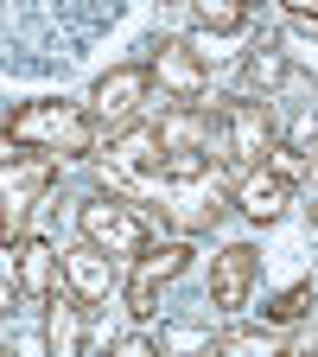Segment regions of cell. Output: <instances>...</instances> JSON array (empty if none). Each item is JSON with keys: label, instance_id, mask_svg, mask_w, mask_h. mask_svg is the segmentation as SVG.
Instances as JSON below:
<instances>
[{"label": "cell", "instance_id": "1", "mask_svg": "<svg viewBox=\"0 0 318 357\" xmlns=\"http://www.w3.org/2000/svg\"><path fill=\"white\" fill-rule=\"evenodd\" d=\"M7 147H32V153H58V160H102V121L89 102H64V96H32L7 115Z\"/></svg>", "mask_w": 318, "mask_h": 357}, {"label": "cell", "instance_id": "2", "mask_svg": "<svg viewBox=\"0 0 318 357\" xmlns=\"http://www.w3.org/2000/svg\"><path fill=\"white\" fill-rule=\"evenodd\" d=\"M77 236L96 243V249H109V255H121V261H134L141 249L159 243V223L134 198H121V192H89L77 204Z\"/></svg>", "mask_w": 318, "mask_h": 357}, {"label": "cell", "instance_id": "3", "mask_svg": "<svg viewBox=\"0 0 318 357\" xmlns=\"http://www.w3.org/2000/svg\"><path fill=\"white\" fill-rule=\"evenodd\" d=\"M191 236H172V243H153V249H141L134 255V268H127V281H121V300H127V319L134 326H153V312H159V294L191 268Z\"/></svg>", "mask_w": 318, "mask_h": 357}, {"label": "cell", "instance_id": "4", "mask_svg": "<svg viewBox=\"0 0 318 357\" xmlns=\"http://www.w3.org/2000/svg\"><path fill=\"white\" fill-rule=\"evenodd\" d=\"M58 185V153H32V147H13L0 160V236H19L26 217L38 211V198Z\"/></svg>", "mask_w": 318, "mask_h": 357}, {"label": "cell", "instance_id": "5", "mask_svg": "<svg viewBox=\"0 0 318 357\" xmlns=\"http://www.w3.org/2000/svg\"><path fill=\"white\" fill-rule=\"evenodd\" d=\"M216 128H223V153H230L242 172H248V166H267V153L280 147V121H274V109H267L261 96H236V102H223Z\"/></svg>", "mask_w": 318, "mask_h": 357}, {"label": "cell", "instance_id": "6", "mask_svg": "<svg viewBox=\"0 0 318 357\" xmlns=\"http://www.w3.org/2000/svg\"><path fill=\"white\" fill-rule=\"evenodd\" d=\"M166 192V217H172V230L178 236H198V230H216L223 217H230V185H223L216 172L204 178H185V185H159Z\"/></svg>", "mask_w": 318, "mask_h": 357}, {"label": "cell", "instance_id": "7", "mask_svg": "<svg viewBox=\"0 0 318 357\" xmlns=\"http://www.w3.org/2000/svg\"><path fill=\"white\" fill-rule=\"evenodd\" d=\"M147 64H153V83L172 102H204L210 96V64H204V52L191 38H159Z\"/></svg>", "mask_w": 318, "mask_h": 357}, {"label": "cell", "instance_id": "8", "mask_svg": "<svg viewBox=\"0 0 318 357\" xmlns=\"http://www.w3.org/2000/svg\"><path fill=\"white\" fill-rule=\"evenodd\" d=\"M147 89H153V64H147V58H141V64H115V70L96 77V89H89V109H96L102 128H127L134 115H141Z\"/></svg>", "mask_w": 318, "mask_h": 357}, {"label": "cell", "instance_id": "9", "mask_svg": "<svg viewBox=\"0 0 318 357\" xmlns=\"http://www.w3.org/2000/svg\"><path fill=\"white\" fill-rule=\"evenodd\" d=\"M58 268H64V287H70L83 306H102L109 294H121V255L83 243V236H77L70 249H58Z\"/></svg>", "mask_w": 318, "mask_h": 357}, {"label": "cell", "instance_id": "10", "mask_svg": "<svg viewBox=\"0 0 318 357\" xmlns=\"http://www.w3.org/2000/svg\"><path fill=\"white\" fill-rule=\"evenodd\" d=\"M261 281V249L255 243H223L210 255V306L216 312H242Z\"/></svg>", "mask_w": 318, "mask_h": 357}, {"label": "cell", "instance_id": "11", "mask_svg": "<svg viewBox=\"0 0 318 357\" xmlns=\"http://www.w3.org/2000/svg\"><path fill=\"white\" fill-rule=\"evenodd\" d=\"M230 204L248 217V223H280L287 211H293V178L287 172H274V166H248L236 185H230Z\"/></svg>", "mask_w": 318, "mask_h": 357}, {"label": "cell", "instance_id": "12", "mask_svg": "<svg viewBox=\"0 0 318 357\" xmlns=\"http://www.w3.org/2000/svg\"><path fill=\"white\" fill-rule=\"evenodd\" d=\"M159 166H166V147H159V128H153V121L115 128V141H109V172H127V178L159 185Z\"/></svg>", "mask_w": 318, "mask_h": 357}, {"label": "cell", "instance_id": "13", "mask_svg": "<svg viewBox=\"0 0 318 357\" xmlns=\"http://www.w3.org/2000/svg\"><path fill=\"white\" fill-rule=\"evenodd\" d=\"M13 281H19V294L26 300H51V287H64V268H58V243L51 236H13Z\"/></svg>", "mask_w": 318, "mask_h": 357}, {"label": "cell", "instance_id": "14", "mask_svg": "<svg viewBox=\"0 0 318 357\" xmlns=\"http://www.w3.org/2000/svg\"><path fill=\"white\" fill-rule=\"evenodd\" d=\"M83 300L70 287H51V300H45V351L51 357H77L89 344V326H83Z\"/></svg>", "mask_w": 318, "mask_h": 357}, {"label": "cell", "instance_id": "15", "mask_svg": "<svg viewBox=\"0 0 318 357\" xmlns=\"http://www.w3.org/2000/svg\"><path fill=\"white\" fill-rule=\"evenodd\" d=\"M159 147L166 153H198V147H210V109H198V102H172V109H159Z\"/></svg>", "mask_w": 318, "mask_h": 357}, {"label": "cell", "instance_id": "16", "mask_svg": "<svg viewBox=\"0 0 318 357\" xmlns=\"http://www.w3.org/2000/svg\"><path fill=\"white\" fill-rule=\"evenodd\" d=\"M287 344V326H230V332H216L210 338V351L216 357H267V351H280Z\"/></svg>", "mask_w": 318, "mask_h": 357}, {"label": "cell", "instance_id": "17", "mask_svg": "<svg viewBox=\"0 0 318 357\" xmlns=\"http://www.w3.org/2000/svg\"><path fill=\"white\" fill-rule=\"evenodd\" d=\"M191 7H198V32H191L198 52H204L210 38H236L248 26V0H191Z\"/></svg>", "mask_w": 318, "mask_h": 357}, {"label": "cell", "instance_id": "18", "mask_svg": "<svg viewBox=\"0 0 318 357\" xmlns=\"http://www.w3.org/2000/svg\"><path fill=\"white\" fill-rule=\"evenodd\" d=\"M287 52H280V45H261V52H248L242 58V89H248V96H274V89L287 83Z\"/></svg>", "mask_w": 318, "mask_h": 357}, {"label": "cell", "instance_id": "19", "mask_svg": "<svg viewBox=\"0 0 318 357\" xmlns=\"http://www.w3.org/2000/svg\"><path fill=\"white\" fill-rule=\"evenodd\" d=\"M280 52H287V64H299V70H318V26H312V20H293V13H287Z\"/></svg>", "mask_w": 318, "mask_h": 357}, {"label": "cell", "instance_id": "20", "mask_svg": "<svg viewBox=\"0 0 318 357\" xmlns=\"http://www.w3.org/2000/svg\"><path fill=\"white\" fill-rule=\"evenodd\" d=\"M305 306H312V281H293L287 294H274V306H267L261 319H267V326H287V332H293V326L305 319Z\"/></svg>", "mask_w": 318, "mask_h": 357}, {"label": "cell", "instance_id": "21", "mask_svg": "<svg viewBox=\"0 0 318 357\" xmlns=\"http://www.w3.org/2000/svg\"><path fill=\"white\" fill-rule=\"evenodd\" d=\"M204 172H216L204 147H198V153H166V166H159V185H185V178H204Z\"/></svg>", "mask_w": 318, "mask_h": 357}, {"label": "cell", "instance_id": "22", "mask_svg": "<svg viewBox=\"0 0 318 357\" xmlns=\"http://www.w3.org/2000/svg\"><path fill=\"white\" fill-rule=\"evenodd\" d=\"M115 351H121V357H147V351H159V338H153V332L141 326V332H127V338H121Z\"/></svg>", "mask_w": 318, "mask_h": 357}, {"label": "cell", "instance_id": "23", "mask_svg": "<svg viewBox=\"0 0 318 357\" xmlns=\"http://www.w3.org/2000/svg\"><path fill=\"white\" fill-rule=\"evenodd\" d=\"M19 300H26V294H19V281H13V275H0V319H13Z\"/></svg>", "mask_w": 318, "mask_h": 357}, {"label": "cell", "instance_id": "24", "mask_svg": "<svg viewBox=\"0 0 318 357\" xmlns=\"http://www.w3.org/2000/svg\"><path fill=\"white\" fill-rule=\"evenodd\" d=\"M280 7H287L293 20H312V26H318V0H280Z\"/></svg>", "mask_w": 318, "mask_h": 357}, {"label": "cell", "instance_id": "25", "mask_svg": "<svg viewBox=\"0 0 318 357\" xmlns=\"http://www.w3.org/2000/svg\"><path fill=\"white\" fill-rule=\"evenodd\" d=\"M159 7H185V0H159Z\"/></svg>", "mask_w": 318, "mask_h": 357}, {"label": "cell", "instance_id": "26", "mask_svg": "<svg viewBox=\"0 0 318 357\" xmlns=\"http://www.w3.org/2000/svg\"><path fill=\"white\" fill-rule=\"evenodd\" d=\"M312 223H318V204H312Z\"/></svg>", "mask_w": 318, "mask_h": 357}, {"label": "cell", "instance_id": "27", "mask_svg": "<svg viewBox=\"0 0 318 357\" xmlns=\"http://www.w3.org/2000/svg\"><path fill=\"white\" fill-rule=\"evenodd\" d=\"M312 172H318V160H312Z\"/></svg>", "mask_w": 318, "mask_h": 357}]
</instances>
